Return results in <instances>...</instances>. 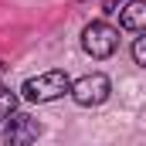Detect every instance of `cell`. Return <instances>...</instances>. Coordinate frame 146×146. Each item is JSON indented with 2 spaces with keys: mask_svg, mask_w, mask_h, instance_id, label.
Masks as SVG:
<instances>
[{
  "mask_svg": "<svg viewBox=\"0 0 146 146\" xmlns=\"http://www.w3.org/2000/svg\"><path fill=\"white\" fill-rule=\"evenodd\" d=\"M82 48H85V54H92V58H109L115 54V48H119V31L106 24V21H92V24H85V31H82Z\"/></svg>",
  "mask_w": 146,
  "mask_h": 146,
  "instance_id": "obj_2",
  "label": "cell"
},
{
  "mask_svg": "<svg viewBox=\"0 0 146 146\" xmlns=\"http://www.w3.org/2000/svg\"><path fill=\"white\" fill-rule=\"evenodd\" d=\"M133 61L146 68V31H139V37L133 41Z\"/></svg>",
  "mask_w": 146,
  "mask_h": 146,
  "instance_id": "obj_7",
  "label": "cell"
},
{
  "mask_svg": "<svg viewBox=\"0 0 146 146\" xmlns=\"http://www.w3.org/2000/svg\"><path fill=\"white\" fill-rule=\"evenodd\" d=\"M37 136H41V122L31 119L27 112H10L3 119V139L7 143L21 146V143H34Z\"/></svg>",
  "mask_w": 146,
  "mask_h": 146,
  "instance_id": "obj_4",
  "label": "cell"
},
{
  "mask_svg": "<svg viewBox=\"0 0 146 146\" xmlns=\"http://www.w3.org/2000/svg\"><path fill=\"white\" fill-rule=\"evenodd\" d=\"M119 24L126 31H146V0H129L119 7Z\"/></svg>",
  "mask_w": 146,
  "mask_h": 146,
  "instance_id": "obj_5",
  "label": "cell"
},
{
  "mask_svg": "<svg viewBox=\"0 0 146 146\" xmlns=\"http://www.w3.org/2000/svg\"><path fill=\"white\" fill-rule=\"evenodd\" d=\"M109 92H112V82L102 72H92V75H82L78 82H72V92L68 95L82 109H95V106H102L109 99Z\"/></svg>",
  "mask_w": 146,
  "mask_h": 146,
  "instance_id": "obj_3",
  "label": "cell"
},
{
  "mask_svg": "<svg viewBox=\"0 0 146 146\" xmlns=\"http://www.w3.org/2000/svg\"><path fill=\"white\" fill-rule=\"evenodd\" d=\"M65 92H72V78L65 72H44V75H34V78H27L21 85V95L27 102H37V106L41 102H54Z\"/></svg>",
  "mask_w": 146,
  "mask_h": 146,
  "instance_id": "obj_1",
  "label": "cell"
},
{
  "mask_svg": "<svg viewBox=\"0 0 146 146\" xmlns=\"http://www.w3.org/2000/svg\"><path fill=\"white\" fill-rule=\"evenodd\" d=\"M14 109H17V95H14L10 88H3V85H0V122H3Z\"/></svg>",
  "mask_w": 146,
  "mask_h": 146,
  "instance_id": "obj_6",
  "label": "cell"
}]
</instances>
